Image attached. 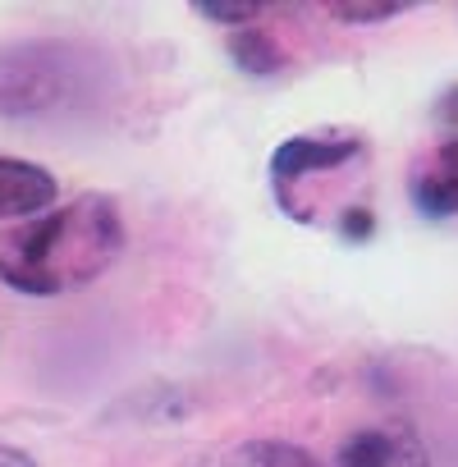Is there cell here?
Segmentation results:
<instances>
[{
	"mask_svg": "<svg viewBox=\"0 0 458 467\" xmlns=\"http://www.w3.org/2000/svg\"><path fill=\"white\" fill-rule=\"evenodd\" d=\"M330 467H431L412 421H371L339 440Z\"/></svg>",
	"mask_w": 458,
	"mask_h": 467,
	"instance_id": "277c9868",
	"label": "cell"
},
{
	"mask_svg": "<svg viewBox=\"0 0 458 467\" xmlns=\"http://www.w3.org/2000/svg\"><path fill=\"white\" fill-rule=\"evenodd\" d=\"M408 192L426 220H453L458 215V142H440L431 156H422Z\"/></svg>",
	"mask_w": 458,
	"mask_h": 467,
	"instance_id": "5b68a950",
	"label": "cell"
},
{
	"mask_svg": "<svg viewBox=\"0 0 458 467\" xmlns=\"http://www.w3.org/2000/svg\"><path fill=\"white\" fill-rule=\"evenodd\" d=\"M211 467H326L312 449L289 444V440H248L234 444L229 453H220Z\"/></svg>",
	"mask_w": 458,
	"mask_h": 467,
	"instance_id": "52a82bcc",
	"label": "cell"
},
{
	"mask_svg": "<svg viewBox=\"0 0 458 467\" xmlns=\"http://www.w3.org/2000/svg\"><path fill=\"white\" fill-rule=\"evenodd\" d=\"M110 65L97 47L69 37H28L0 47V115L42 119L92 106Z\"/></svg>",
	"mask_w": 458,
	"mask_h": 467,
	"instance_id": "7a4b0ae2",
	"label": "cell"
},
{
	"mask_svg": "<svg viewBox=\"0 0 458 467\" xmlns=\"http://www.w3.org/2000/svg\"><path fill=\"white\" fill-rule=\"evenodd\" d=\"M367 156V138L353 133V129H321V133H298L289 138L276 156H271V183H276V202L298 215V220H312V188L362 161Z\"/></svg>",
	"mask_w": 458,
	"mask_h": 467,
	"instance_id": "3957f363",
	"label": "cell"
},
{
	"mask_svg": "<svg viewBox=\"0 0 458 467\" xmlns=\"http://www.w3.org/2000/svg\"><path fill=\"white\" fill-rule=\"evenodd\" d=\"M0 467H37L24 449H15V444H0Z\"/></svg>",
	"mask_w": 458,
	"mask_h": 467,
	"instance_id": "8fae6325",
	"label": "cell"
},
{
	"mask_svg": "<svg viewBox=\"0 0 458 467\" xmlns=\"http://www.w3.org/2000/svg\"><path fill=\"white\" fill-rule=\"evenodd\" d=\"M197 15L211 24H224V28H253L266 15V5H197Z\"/></svg>",
	"mask_w": 458,
	"mask_h": 467,
	"instance_id": "9c48e42d",
	"label": "cell"
},
{
	"mask_svg": "<svg viewBox=\"0 0 458 467\" xmlns=\"http://www.w3.org/2000/svg\"><path fill=\"white\" fill-rule=\"evenodd\" d=\"M229 56H234V65L244 74H276L285 65V51L276 47L271 33H262L257 24L253 28H239L234 37H229Z\"/></svg>",
	"mask_w": 458,
	"mask_h": 467,
	"instance_id": "ba28073f",
	"label": "cell"
},
{
	"mask_svg": "<svg viewBox=\"0 0 458 467\" xmlns=\"http://www.w3.org/2000/svg\"><path fill=\"white\" fill-rule=\"evenodd\" d=\"M399 15L403 5H330V19H344V24H385Z\"/></svg>",
	"mask_w": 458,
	"mask_h": 467,
	"instance_id": "30bf717a",
	"label": "cell"
},
{
	"mask_svg": "<svg viewBox=\"0 0 458 467\" xmlns=\"http://www.w3.org/2000/svg\"><path fill=\"white\" fill-rule=\"evenodd\" d=\"M56 202V174L33 165V161H15V156H0V220H15V215H37Z\"/></svg>",
	"mask_w": 458,
	"mask_h": 467,
	"instance_id": "8992f818",
	"label": "cell"
},
{
	"mask_svg": "<svg viewBox=\"0 0 458 467\" xmlns=\"http://www.w3.org/2000/svg\"><path fill=\"white\" fill-rule=\"evenodd\" d=\"M129 244L120 202L83 192L56 211L15 224L0 239V280L28 298H60L101 280Z\"/></svg>",
	"mask_w": 458,
	"mask_h": 467,
	"instance_id": "6da1fadb",
	"label": "cell"
}]
</instances>
